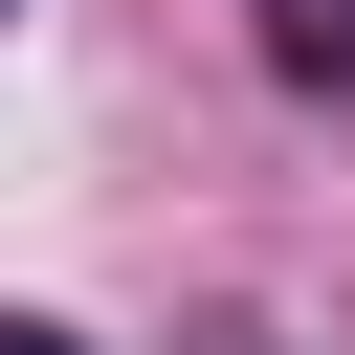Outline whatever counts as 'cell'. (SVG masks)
I'll return each mask as SVG.
<instances>
[{"mask_svg":"<svg viewBox=\"0 0 355 355\" xmlns=\"http://www.w3.org/2000/svg\"><path fill=\"white\" fill-rule=\"evenodd\" d=\"M244 22H266V67H288V89H355V0H244Z\"/></svg>","mask_w":355,"mask_h":355,"instance_id":"cell-1","label":"cell"},{"mask_svg":"<svg viewBox=\"0 0 355 355\" xmlns=\"http://www.w3.org/2000/svg\"><path fill=\"white\" fill-rule=\"evenodd\" d=\"M0 355H89V333H44V311H0Z\"/></svg>","mask_w":355,"mask_h":355,"instance_id":"cell-2","label":"cell"}]
</instances>
